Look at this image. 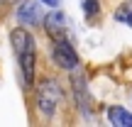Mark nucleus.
<instances>
[{
	"label": "nucleus",
	"mask_w": 132,
	"mask_h": 127,
	"mask_svg": "<svg viewBox=\"0 0 132 127\" xmlns=\"http://www.w3.org/2000/svg\"><path fill=\"white\" fill-rule=\"evenodd\" d=\"M64 103V93H61V86L56 83L54 78H44L37 88V108L44 117H52Z\"/></svg>",
	"instance_id": "1"
},
{
	"label": "nucleus",
	"mask_w": 132,
	"mask_h": 127,
	"mask_svg": "<svg viewBox=\"0 0 132 127\" xmlns=\"http://www.w3.org/2000/svg\"><path fill=\"white\" fill-rule=\"evenodd\" d=\"M20 61V69H22V81L24 88H32L34 86V66H37V49H34V39H29L20 52H15Z\"/></svg>",
	"instance_id": "2"
},
{
	"label": "nucleus",
	"mask_w": 132,
	"mask_h": 127,
	"mask_svg": "<svg viewBox=\"0 0 132 127\" xmlns=\"http://www.w3.org/2000/svg\"><path fill=\"white\" fill-rule=\"evenodd\" d=\"M52 56H54V61L61 66V69H66V71H73L76 66H78L76 49L71 47L66 39H56V42H54V47H52Z\"/></svg>",
	"instance_id": "3"
},
{
	"label": "nucleus",
	"mask_w": 132,
	"mask_h": 127,
	"mask_svg": "<svg viewBox=\"0 0 132 127\" xmlns=\"http://www.w3.org/2000/svg\"><path fill=\"white\" fill-rule=\"evenodd\" d=\"M71 88H73V98H76V105L81 108V113L90 115V93H88V86H86V76L78 69L71 73Z\"/></svg>",
	"instance_id": "4"
},
{
	"label": "nucleus",
	"mask_w": 132,
	"mask_h": 127,
	"mask_svg": "<svg viewBox=\"0 0 132 127\" xmlns=\"http://www.w3.org/2000/svg\"><path fill=\"white\" fill-rule=\"evenodd\" d=\"M44 29H47L52 37L56 39H64V29H66V20H64V12L61 10H52L44 20Z\"/></svg>",
	"instance_id": "5"
},
{
	"label": "nucleus",
	"mask_w": 132,
	"mask_h": 127,
	"mask_svg": "<svg viewBox=\"0 0 132 127\" xmlns=\"http://www.w3.org/2000/svg\"><path fill=\"white\" fill-rule=\"evenodd\" d=\"M17 20L24 24H37L39 22V7L34 0H22L17 7Z\"/></svg>",
	"instance_id": "6"
},
{
	"label": "nucleus",
	"mask_w": 132,
	"mask_h": 127,
	"mask_svg": "<svg viewBox=\"0 0 132 127\" xmlns=\"http://www.w3.org/2000/svg\"><path fill=\"white\" fill-rule=\"evenodd\" d=\"M108 120H110L115 127H132V115H130L125 108H120V105L108 108Z\"/></svg>",
	"instance_id": "7"
},
{
	"label": "nucleus",
	"mask_w": 132,
	"mask_h": 127,
	"mask_svg": "<svg viewBox=\"0 0 132 127\" xmlns=\"http://www.w3.org/2000/svg\"><path fill=\"white\" fill-rule=\"evenodd\" d=\"M113 17H115V22H122V24H127V27L132 29V0L122 3V5L113 12Z\"/></svg>",
	"instance_id": "8"
},
{
	"label": "nucleus",
	"mask_w": 132,
	"mask_h": 127,
	"mask_svg": "<svg viewBox=\"0 0 132 127\" xmlns=\"http://www.w3.org/2000/svg\"><path fill=\"white\" fill-rule=\"evenodd\" d=\"M98 7H100V3H98V0H86V3H83L86 17H88V20H93V15H98Z\"/></svg>",
	"instance_id": "9"
},
{
	"label": "nucleus",
	"mask_w": 132,
	"mask_h": 127,
	"mask_svg": "<svg viewBox=\"0 0 132 127\" xmlns=\"http://www.w3.org/2000/svg\"><path fill=\"white\" fill-rule=\"evenodd\" d=\"M42 3H47L49 7H59V3H61V0H42Z\"/></svg>",
	"instance_id": "10"
},
{
	"label": "nucleus",
	"mask_w": 132,
	"mask_h": 127,
	"mask_svg": "<svg viewBox=\"0 0 132 127\" xmlns=\"http://www.w3.org/2000/svg\"><path fill=\"white\" fill-rule=\"evenodd\" d=\"M3 3H7V0H3Z\"/></svg>",
	"instance_id": "11"
}]
</instances>
